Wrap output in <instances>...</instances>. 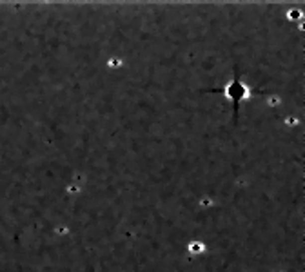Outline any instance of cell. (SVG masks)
<instances>
[{"instance_id":"obj_1","label":"cell","mask_w":305,"mask_h":272,"mask_svg":"<svg viewBox=\"0 0 305 272\" xmlns=\"http://www.w3.org/2000/svg\"><path fill=\"white\" fill-rule=\"evenodd\" d=\"M205 92H212V94H222V96H225L231 102V105H233V116H234V123L238 122V113H240V105H242V102H245V100H249V98L253 96V94H258V92H262L260 89H254L251 88L249 84H245L242 80V75L240 73H234V77L229 80L225 86H222V88H209L205 89Z\"/></svg>"}]
</instances>
